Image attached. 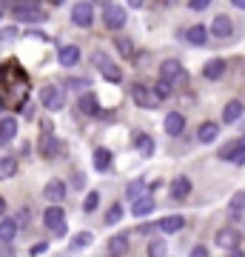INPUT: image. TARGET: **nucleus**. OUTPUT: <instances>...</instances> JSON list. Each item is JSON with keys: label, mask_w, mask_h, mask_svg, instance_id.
Here are the masks:
<instances>
[{"label": "nucleus", "mask_w": 245, "mask_h": 257, "mask_svg": "<svg viewBox=\"0 0 245 257\" xmlns=\"http://www.w3.org/2000/svg\"><path fill=\"white\" fill-rule=\"evenodd\" d=\"M12 15H15V20H23V23H43L46 20V12L29 0H12Z\"/></svg>", "instance_id": "nucleus-1"}, {"label": "nucleus", "mask_w": 245, "mask_h": 257, "mask_svg": "<svg viewBox=\"0 0 245 257\" xmlns=\"http://www.w3.org/2000/svg\"><path fill=\"white\" fill-rule=\"evenodd\" d=\"M40 106L49 109V111H60L66 106V86H60V83L43 86V92H40Z\"/></svg>", "instance_id": "nucleus-2"}, {"label": "nucleus", "mask_w": 245, "mask_h": 257, "mask_svg": "<svg viewBox=\"0 0 245 257\" xmlns=\"http://www.w3.org/2000/svg\"><path fill=\"white\" fill-rule=\"evenodd\" d=\"M43 226L49 231H55V237H63L66 234V211H63L60 203H52V206L43 211Z\"/></svg>", "instance_id": "nucleus-3"}, {"label": "nucleus", "mask_w": 245, "mask_h": 257, "mask_svg": "<svg viewBox=\"0 0 245 257\" xmlns=\"http://www.w3.org/2000/svg\"><path fill=\"white\" fill-rule=\"evenodd\" d=\"M94 66H97V72L106 77L109 83H120L123 80V69H120L109 55H103V52H94Z\"/></svg>", "instance_id": "nucleus-4"}, {"label": "nucleus", "mask_w": 245, "mask_h": 257, "mask_svg": "<svg viewBox=\"0 0 245 257\" xmlns=\"http://www.w3.org/2000/svg\"><path fill=\"white\" fill-rule=\"evenodd\" d=\"M160 80H165V83H185V80H188V72L182 69L180 60L168 57V60L160 63Z\"/></svg>", "instance_id": "nucleus-5"}, {"label": "nucleus", "mask_w": 245, "mask_h": 257, "mask_svg": "<svg viewBox=\"0 0 245 257\" xmlns=\"http://www.w3.org/2000/svg\"><path fill=\"white\" fill-rule=\"evenodd\" d=\"M126 9L123 6H117V3H106V12H103V23H106V29H111V32H120V29L126 26Z\"/></svg>", "instance_id": "nucleus-6"}, {"label": "nucleus", "mask_w": 245, "mask_h": 257, "mask_svg": "<svg viewBox=\"0 0 245 257\" xmlns=\"http://www.w3.org/2000/svg\"><path fill=\"white\" fill-rule=\"evenodd\" d=\"M72 20H74V26L89 29L91 23H94V6H91L89 0H80V3H74V9H72Z\"/></svg>", "instance_id": "nucleus-7"}, {"label": "nucleus", "mask_w": 245, "mask_h": 257, "mask_svg": "<svg viewBox=\"0 0 245 257\" xmlns=\"http://www.w3.org/2000/svg\"><path fill=\"white\" fill-rule=\"evenodd\" d=\"M131 97H134L137 106H143V109H157L160 106V100H157V94L148 89V86H143V83H137L134 89H131Z\"/></svg>", "instance_id": "nucleus-8"}, {"label": "nucleus", "mask_w": 245, "mask_h": 257, "mask_svg": "<svg viewBox=\"0 0 245 257\" xmlns=\"http://www.w3.org/2000/svg\"><path fill=\"white\" fill-rule=\"evenodd\" d=\"M43 197L49 203H63L66 200V183L60 177H52V180L43 186Z\"/></svg>", "instance_id": "nucleus-9"}, {"label": "nucleus", "mask_w": 245, "mask_h": 257, "mask_svg": "<svg viewBox=\"0 0 245 257\" xmlns=\"http://www.w3.org/2000/svg\"><path fill=\"white\" fill-rule=\"evenodd\" d=\"M231 32H234L231 18H228V15H214V20H211V26H208V35L222 40V37H231Z\"/></svg>", "instance_id": "nucleus-10"}, {"label": "nucleus", "mask_w": 245, "mask_h": 257, "mask_svg": "<svg viewBox=\"0 0 245 257\" xmlns=\"http://www.w3.org/2000/svg\"><path fill=\"white\" fill-rule=\"evenodd\" d=\"M77 109H80L83 114H89V117H97V114L103 111V106H100V100H97V94L86 92V94L77 97Z\"/></svg>", "instance_id": "nucleus-11"}, {"label": "nucleus", "mask_w": 245, "mask_h": 257, "mask_svg": "<svg viewBox=\"0 0 245 257\" xmlns=\"http://www.w3.org/2000/svg\"><path fill=\"white\" fill-rule=\"evenodd\" d=\"M163 126H165V135L168 138H180L182 128H185V117H182L180 111H168L163 120Z\"/></svg>", "instance_id": "nucleus-12"}, {"label": "nucleus", "mask_w": 245, "mask_h": 257, "mask_svg": "<svg viewBox=\"0 0 245 257\" xmlns=\"http://www.w3.org/2000/svg\"><path fill=\"white\" fill-rule=\"evenodd\" d=\"M154 197H151V194H140V197H134V206H131V214H134V217H145V214H151V211H154Z\"/></svg>", "instance_id": "nucleus-13"}, {"label": "nucleus", "mask_w": 245, "mask_h": 257, "mask_svg": "<svg viewBox=\"0 0 245 257\" xmlns=\"http://www.w3.org/2000/svg\"><path fill=\"white\" fill-rule=\"evenodd\" d=\"M182 226H185V217L182 214H165L163 220L157 223V229L163 231V234H177Z\"/></svg>", "instance_id": "nucleus-14"}, {"label": "nucleus", "mask_w": 245, "mask_h": 257, "mask_svg": "<svg viewBox=\"0 0 245 257\" xmlns=\"http://www.w3.org/2000/svg\"><path fill=\"white\" fill-rule=\"evenodd\" d=\"M168 192H171L174 200H185V197L191 194V180L185 175H177L171 180V189H168Z\"/></svg>", "instance_id": "nucleus-15"}, {"label": "nucleus", "mask_w": 245, "mask_h": 257, "mask_svg": "<svg viewBox=\"0 0 245 257\" xmlns=\"http://www.w3.org/2000/svg\"><path fill=\"white\" fill-rule=\"evenodd\" d=\"M185 43H188V46H205V43H208V29L200 26V23L185 29Z\"/></svg>", "instance_id": "nucleus-16"}, {"label": "nucleus", "mask_w": 245, "mask_h": 257, "mask_svg": "<svg viewBox=\"0 0 245 257\" xmlns=\"http://www.w3.org/2000/svg\"><path fill=\"white\" fill-rule=\"evenodd\" d=\"M57 60H60V66H66V69L77 66V63H80V46H60Z\"/></svg>", "instance_id": "nucleus-17"}, {"label": "nucleus", "mask_w": 245, "mask_h": 257, "mask_svg": "<svg viewBox=\"0 0 245 257\" xmlns=\"http://www.w3.org/2000/svg\"><path fill=\"white\" fill-rule=\"evenodd\" d=\"M225 74V60L222 57H214V60H208V63L202 66V77L205 80H219Z\"/></svg>", "instance_id": "nucleus-18"}, {"label": "nucleus", "mask_w": 245, "mask_h": 257, "mask_svg": "<svg viewBox=\"0 0 245 257\" xmlns=\"http://www.w3.org/2000/svg\"><path fill=\"white\" fill-rule=\"evenodd\" d=\"M18 229H20V223L15 220V217H6V220H0V243H6V246H9L12 240L18 237Z\"/></svg>", "instance_id": "nucleus-19"}, {"label": "nucleus", "mask_w": 245, "mask_h": 257, "mask_svg": "<svg viewBox=\"0 0 245 257\" xmlns=\"http://www.w3.org/2000/svg\"><path fill=\"white\" fill-rule=\"evenodd\" d=\"M245 114V106H242V100H231V103H225V109H222V123H236V120Z\"/></svg>", "instance_id": "nucleus-20"}, {"label": "nucleus", "mask_w": 245, "mask_h": 257, "mask_svg": "<svg viewBox=\"0 0 245 257\" xmlns=\"http://www.w3.org/2000/svg\"><path fill=\"white\" fill-rule=\"evenodd\" d=\"M18 138V120L15 117H0V143H9Z\"/></svg>", "instance_id": "nucleus-21"}, {"label": "nucleus", "mask_w": 245, "mask_h": 257, "mask_svg": "<svg viewBox=\"0 0 245 257\" xmlns=\"http://www.w3.org/2000/svg\"><path fill=\"white\" fill-rule=\"evenodd\" d=\"M46 132H43V138H40V155L43 157H52V155H57V149H60V143H57L55 138H52V132H49V126H43Z\"/></svg>", "instance_id": "nucleus-22"}, {"label": "nucleus", "mask_w": 245, "mask_h": 257, "mask_svg": "<svg viewBox=\"0 0 245 257\" xmlns=\"http://www.w3.org/2000/svg\"><path fill=\"white\" fill-rule=\"evenodd\" d=\"M91 166L97 169V172H106L111 166V152L106 146H100V149H94V157H91Z\"/></svg>", "instance_id": "nucleus-23"}, {"label": "nucleus", "mask_w": 245, "mask_h": 257, "mask_svg": "<svg viewBox=\"0 0 245 257\" xmlns=\"http://www.w3.org/2000/svg\"><path fill=\"white\" fill-rule=\"evenodd\" d=\"M134 149L143 157H151V155H154V138H151V135H137V138H134Z\"/></svg>", "instance_id": "nucleus-24"}, {"label": "nucleus", "mask_w": 245, "mask_h": 257, "mask_svg": "<svg viewBox=\"0 0 245 257\" xmlns=\"http://www.w3.org/2000/svg\"><path fill=\"white\" fill-rule=\"evenodd\" d=\"M217 135H219V126L208 120V123H202V126H200L197 140H200V143H214V140H217Z\"/></svg>", "instance_id": "nucleus-25"}, {"label": "nucleus", "mask_w": 245, "mask_h": 257, "mask_svg": "<svg viewBox=\"0 0 245 257\" xmlns=\"http://www.w3.org/2000/svg\"><path fill=\"white\" fill-rule=\"evenodd\" d=\"M217 243L222 248H234L236 243H239V234H236V229H219L217 231Z\"/></svg>", "instance_id": "nucleus-26"}, {"label": "nucleus", "mask_w": 245, "mask_h": 257, "mask_svg": "<svg viewBox=\"0 0 245 257\" xmlns=\"http://www.w3.org/2000/svg\"><path fill=\"white\" fill-rule=\"evenodd\" d=\"M106 248H109V254H126L128 251V234H114Z\"/></svg>", "instance_id": "nucleus-27"}, {"label": "nucleus", "mask_w": 245, "mask_h": 257, "mask_svg": "<svg viewBox=\"0 0 245 257\" xmlns=\"http://www.w3.org/2000/svg\"><path fill=\"white\" fill-rule=\"evenodd\" d=\"M18 175V160L15 157H0V180H9Z\"/></svg>", "instance_id": "nucleus-28"}, {"label": "nucleus", "mask_w": 245, "mask_h": 257, "mask_svg": "<svg viewBox=\"0 0 245 257\" xmlns=\"http://www.w3.org/2000/svg\"><path fill=\"white\" fill-rule=\"evenodd\" d=\"M245 211V192H236L234 197H231V203H228V214L231 217H239Z\"/></svg>", "instance_id": "nucleus-29"}, {"label": "nucleus", "mask_w": 245, "mask_h": 257, "mask_svg": "<svg viewBox=\"0 0 245 257\" xmlns=\"http://www.w3.org/2000/svg\"><path fill=\"white\" fill-rule=\"evenodd\" d=\"M91 231H77V234H74L72 237V246H69V251H77V248H86L91 243Z\"/></svg>", "instance_id": "nucleus-30"}, {"label": "nucleus", "mask_w": 245, "mask_h": 257, "mask_svg": "<svg viewBox=\"0 0 245 257\" xmlns=\"http://www.w3.org/2000/svg\"><path fill=\"white\" fill-rule=\"evenodd\" d=\"M114 46H117V52H120V55L134 57V43H131L128 37H114Z\"/></svg>", "instance_id": "nucleus-31"}, {"label": "nucleus", "mask_w": 245, "mask_h": 257, "mask_svg": "<svg viewBox=\"0 0 245 257\" xmlns=\"http://www.w3.org/2000/svg\"><path fill=\"white\" fill-rule=\"evenodd\" d=\"M151 92L157 94V100L163 103V100H168V97H171V83H165V80H157Z\"/></svg>", "instance_id": "nucleus-32"}, {"label": "nucleus", "mask_w": 245, "mask_h": 257, "mask_svg": "<svg viewBox=\"0 0 245 257\" xmlns=\"http://www.w3.org/2000/svg\"><path fill=\"white\" fill-rule=\"evenodd\" d=\"M97 206H100V192H89V194H86V200H83V211L91 214Z\"/></svg>", "instance_id": "nucleus-33"}, {"label": "nucleus", "mask_w": 245, "mask_h": 257, "mask_svg": "<svg viewBox=\"0 0 245 257\" xmlns=\"http://www.w3.org/2000/svg\"><path fill=\"white\" fill-rule=\"evenodd\" d=\"M120 220H123V203H114V206L106 211V223L114 226V223H120Z\"/></svg>", "instance_id": "nucleus-34"}, {"label": "nucleus", "mask_w": 245, "mask_h": 257, "mask_svg": "<svg viewBox=\"0 0 245 257\" xmlns=\"http://www.w3.org/2000/svg\"><path fill=\"white\" fill-rule=\"evenodd\" d=\"M143 192H145V180H131V183H128V189H126V197H131V200H134V197H140Z\"/></svg>", "instance_id": "nucleus-35"}, {"label": "nucleus", "mask_w": 245, "mask_h": 257, "mask_svg": "<svg viewBox=\"0 0 245 257\" xmlns=\"http://www.w3.org/2000/svg\"><path fill=\"white\" fill-rule=\"evenodd\" d=\"M148 254L151 257H163V254H168V246H165L163 240H154V243L148 246Z\"/></svg>", "instance_id": "nucleus-36"}, {"label": "nucleus", "mask_w": 245, "mask_h": 257, "mask_svg": "<svg viewBox=\"0 0 245 257\" xmlns=\"http://www.w3.org/2000/svg\"><path fill=\"white\" fill-rule=\"evenodd\" d=\"M234 149H236V140L234 143H225V146L219 149V157H222V160H231V157H234Z\"/></svg>", "instance_id": "nucleus-37"}, {"label": "nucleus", "mask_w": 245, "mask_h": 257, "mask_svg": "<svg viewBox=\"0 0 245 257\" xmlns=\"http://www.w3.org/2000/svg\"><path fill=\"white\" fill-rule=\"evenodd\" d=\"M208 6H211V0H188V9H194V12H202Z\"/></svg>", "instance_id": "nucleus-38"}, {"label": "nucleus", "mask_w": 245, "mask_h": 257, "mask_svg": "<svg viewBox=\"0 0 245 257\" xmlns=\"http://www.w3.org/2000/svg\"><path fill=\"white\" fill-rule=\"evenodd\" d=\"M15 37H18V29L9 26V29H3V32H0V43H6V40H15Z\"/></svg>", "instance_id": "nucleus-39"}, {"label": "nucleus", "mask_w": 245, "mask_h": 257, "mask_svg": "<svg viewBox=\"0 0 245 257\" xmlns=\"http://www.w3.org/2000/svg\"><path fill=\"white\" fill-rule=\"evenodd\" d=\"M46 248H49V243H35L29 248V254H46Z\"/></svg>", "instance_id": "nucleus-40"}, {"label": "nucleus", "mask_w": 245, "mask_h": 257, "mask_svg": "<svg viewBox=\"0 0 245 257\" xmlns=\"http://www.w3.org/2000/svg\"><path fill=\"white\" fill-rule=\"evenodd\" d=\"M23 117L35 120V103H23Z\"/></svg>", "instance_id": "nucleus-41"}, {"label": "nucleus", "mask_w": 245, "mask_h": 257, "mask_svg": "<svg viewBox=\"0 0 245 257\" xmlns=\"http://www.w3.org/2000/svg\"><path fill=\"white\" fill-rule=\"evenodd\" d=\"M191 254H194V257H208V248H205V246H194V248H191Z\"/></svg>", "instance_id": "nucleus-42"}, {"label": "nucleus", "mask_w": 245, "mask_h": 257, "mask_svg": "<svg viewBox=\"0 0 245 257\" xmlns=\"http://www.w3.org/2000/svg\"><path fill=\"white\" fill-rule=\"evenodd\" d=\"M29 37H37V40H52L49 35H43V32H37V29H32V32H29Z\"/></svg>", "instance_id": "nucleus-43"}, {"label": "nucleus", "mask_w": 245, "mask_h": 257, "mask_svg": "<svg viewBox=\"0 0 245 257\" xmlns=\"http://www.w3.org/2000/svg\"><path fill=\"white\" fill-rule=\"evenodd\" d=\"M66 83H69V89H83L89 80H66Z\"/></svg>", "instance_id": "nucleus-44"}, {"label": "nucleus", "mask_w": 245, "mask_h": 257, "mask_svg": "<svg viewBox=\"0 0 245 257\" xmlns=\"http://www.w3.org/2000/svg\"><path fill=\"white\" fill-rule=\"evenodd\" d=\"M128 6H131V9H140V6H145V0H126Z\"/></svg>", "instance_id": "nucleus-45"}, {"label": "nucleus", "mask_w": 245, "mask_h": 257, "mask_svg": "<svg viewBox=\"0 0 245 257\" xmlns=\"http://www.w3.org/2000/svg\"><path fill=\"white\" fill-rule=\"evenodd\" d=\"M83 186H86V180H83V177L77 175V177H74V189H83Z\"/></svg>", "instance_id": "nucleus-46"}, {"label": "nucleus", "mask_w": 245, "mask_h": 257, "mask_svg": "<svg viewBox=\"0 0 245 257\" xmlns=\"http://www.w3.org/2000/svg\"><path fill=\"white\" fill-rule=\"evenodd\" d=\"M6 214V200H3V194H0V217Z\"/></svg>", "instance_id": "nucleus-47"}, {"label": "nucleus", "mask_w": 245, "mask_h": 257, "mask_svg": "<svg viewBox=\"0 0 245 257\" xmlns=\"http://www.w3.org/2000/svg\"><path fill=\"white\" fill-rule=\"evenodd\" d=\"M231 6H236V9H245V0H231Z\"/></svg>", "instance_id": "nucleus-48"}, {"label": "nucleus", "mask_w": 245, "mask_h": 257, "mask_svg": "<svg viewBox=\"0 0 245 257\" xmlns=\"http://www.w3.org/2000/svg\"><path fill=\"white\" fill-rule=\"evenodd\" d=\"M6 109V103H3V94H0V111Z\"/></svg>", "instance_id": "nucleus-49"}, {"label": "nucleus", "mask_w": 245, "mask_h": 257, "mask_svg": "<svg viewBox=\"0 0 245 257\" xmlns=\"http://www.w3.org/2000/svg\"><path fill=\"white\" fill-rule=\"evenodd\" d=\"M91 3H103V6H106V3H109V0H91Z\"/></svg>", "instance_id": "nucleus-50"}, {"label": "nucleus", "mask_w": 245, "mask_h": 257, "mask_svg": "<svg viewBox=\"0 0 245 257\" xmlns=\"http://www.w3.org/2000/svg\"><path fill=\"white\" fill-rule=\"evenodd\" d=\"M0 18H3V0H0Z\"/></svg>", "instance_id": "nucleus-51"}, {"label": "nucleus", "mask_w": 245, "mask_h": 257, "mask_svg": "<svg viewBox=\"0 0 245 257\" xmlns=\"http://www.w3.org/2000/svg\"><path fill=\"white\" fill-rule=\"evenodd\" d=\"M239 143H242V146H245V135H242V138H239Z\"/></svg>", "instance_id": "nucleus-52"}]
</instances>
